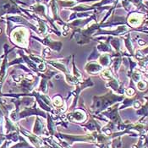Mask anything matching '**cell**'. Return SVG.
I'll return each instance as SVG.
<instances>
[{"instance_id": "obj_1", "label": "cell", "mask_w": 148, "mask_h": 148, "mask_svg": "<svg viewBox=\"0 0 148 148\" xmlns=\"http://www.w3.org/2000/svg\"><path fill=\"white\" fill-rule=\"evenodd\" d=\"M86 69L87 70L88 73H91V74H95V73H97L98 71L102 69L101 66H99L98 64H90L86 66Z\"/></svg>"}, {"instance_id": "obj_2", "label": "cell", "mask_w": 148, "mask_h": 148, "mask_svg": "<svg viewBox=\"0 0 148 148\" xmlns=\"http://www.w3.org/2000/svg\"><path fill=\"white\" fill-rule=\"evenodd\" d=\"M100 63H101V64H102V65H104V66L108 65V64H109L108 57V56H102L101 58H100Z\"/></svg>"}, {"instance_id": "obj_3", "label": "cell", "mask_w": 148, "mask_h": 148, "mask_svg": "<svg viewBox=\"0 0 148 148\" xmlns=\"http://www.w3.org/2000/svg\"><path fill=\"white\" fill-rule=\"evenodd\" d=\"M137 86L140 90H143L145 88V84L143 83V81H140V82L137 83Z\"/></svg>"}, {"instance_id": "obj_4", "label": "cell", "mask_w": 148, "mask_h": 148, "mask_svg": "<svg viewBox=\"0 0 148 148\" xmlns=\"http://www.w3.org/2000/svg\"><path fill=\"white\" fill-rule=\"evenodd\" d=\"M38 67H39V69H40V70H42V71H43V70H45V65H44L43 64H40V65L38 66Z\"/></svg>"}]
</instances>
